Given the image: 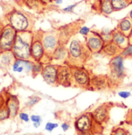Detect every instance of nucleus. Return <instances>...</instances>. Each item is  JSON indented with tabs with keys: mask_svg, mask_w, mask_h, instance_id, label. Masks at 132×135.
Returning <instances> with one entry per match:
<instances>
[{
	"mask_svg": "<svg viewBox=\"0 0 132 135\" xmlns=\"http://www.w3.org/2000/svg\"><path fill=\"white\" fill-rule=\"evenodd\" d=\"M34 34L32 31L17 32L12 52L16 59L31 60V45Z\"/></svg>",
	"mask_w": 132,
	"mask_h": 135,
	"instance_id": "f257e3e1",
	"label": "nucleus"
},
{
	"mask_svg": "<svg viewBox=\"0 0 132 135\" xmlns=\"http://www.w3.org/2000/svg\"><path fill=\"white\" fill-rule=\"evenodd\" d=\"M68 57L65 64L71 66H83L88 59V54H92L85 43H82L79 40L72 39L68 45Z\"/></svg>",
	"mask_w": 132,
	"mask_h": 135,
	"instance_id": "f03ea898",
	"label": "nucleus"
},
{
	"mask_svg": "<svg viewBox=\"0 0 132 135\" xmlns=\"http://www.w3.org/2000/svg\"><path fill=\"white\" fill-rule=\"evenodd\" d=\"M74 126L78 135H94L103 131V126L95 121L91 113H85L77 116Z\"/></svg>",
	"mask_w": 132,
	"mask_h": 135,
	"instance_id": "7ed1b4c3",
	"label": "nucleus"
},
{
	"mask_svg": "<svg viewBox=\"0 0 132 135\" xmlns=\"http://www.w3.org/2000/svg\"><path fill=\"white\" fill-rule=\"evenodd\" d=\"M8 20L9 25L17 32L32 31L33 23L31 22V20L30 19V17H28L27 15H26V13L21 11H13L9 14Z\"/></svg>",
	"mask_w": 132,
	"mask_h": 135,
	"instance_id": "20e7f679",
	"label": "nucleus"
},
{
	"mask_svg": "<svg viewBox=\"0 0 132 135\" xmlns=\"http://www.w3.org/2000/svg\"><path fill=\"white\" fill-rule=\"evenodd\" d=\"M110 80L111 86L116 82L122 80L125 76V67H124V57L119 54L111 58L110 61Z\"/></svg>",
	"mask_w": 132,
	"mask_h": 135,
	"instance_id": "39448f33",
	"label": "nucleus"
},
{
	"mask_svg": "<svg viewBox=\"0 0 132 135\" xmlns=\"http://www.w3.org/2000/svg\"><path fill=\"white\" fill-rule=\"evenodd\" d=\"M72 86L89 89L91 82V74L89 71L83 66H72Z\"/></svg>",
	"mask_w": 132,
	"mask_h": 135,
	"instance_id": "423d86ee",
	"label": "nucleus"
},
{
	"mask_svg": "<svg viewBox=\"0 0 132 135\" xmlns=\"http://www.w3.org/2000/svg\"><path fill=\"white\" fill-rule=\"evenodd\" d=\"M40 38L46 56L51 59L53 52L60 45L58 32L57 31L40 32Z\"/></svg>",
	"mask_w": 132,
	"mask_h": 135,
	"instance_id": "0eeeda50",
	"label": "nucleus"
},
{
	"mask_svg": "<svg viewBox=\"0 0 132 135\" xmlns=\"http://www.w3.org/2000/svg\"><path fill=\"white\" fill-rule=\"evenodd\" d=\"M17 35V31L9 24L3 27L0 35V48L2 52L12 51Z\"/></svg>",
	"mask_w": 132,
	"mask_h": 135,
	"instance_id": "6e6552de",
	"label": "nucleus"
},
{
	"mask_svg": "<svg viewBox=\"0 0 132 135\" xmlns=\"http://www.w3.org/2000/svg\"><path fill=\"white\" fill-rule=\"evenodd\" d=\"M85 45L92 54L100 53L103 49L105 41L102 38L99 32L91 31L90 33L85 37Z\"/></svg>",
	"mask_w": 132,
	"mask_h": 135,
	"instance_id": "1a4fd4ad",
	"label": "nucleus"
},
{
	"mask_svg": "<svg viewBox=\"0 0 132 135\" xmlns=\"http://www.w3.org/2000/svg\"><path fill=\"white\" fill-rule=\"evenodd\" d=\"M113 104L106 102L97 106L93 112H91L94 120L99 125L107 123L110 119V112Z\"/></svg>",
	"mask_w": 132,
	"mask_h": 135,
	"instance_id": "9d476101",
	"label": "nucleus"
},
{
	"mask_svg": "<svg viewBox=\"0 0 132 135\" xmlns=\"http://www.w3.org/2000/svg\"><path fill=\"white\" fill-rule=\"evenodd\" d=\"M57 85L63 87L72 86V70L71 66L67 64L58 66Z\"/></svg>",
	"mask_w": 132,
	"mask_h": 135,
	"instance_id": "9b49d317",
	"label": "nucleus"
},
{
	"mask_svg": "<svg viewBox=\"0 0 132 135\" xmlns=\"http://www.w3.org/2000/svg\"><path fill=\"white\" fill-rule=\"evenodd\" d=\"M31 60L37 62H41L44 58L45 57V51L41 41L40 34L36 35L34 34L32 45H31Z\"/></svg>",
	"mask_w": 132,
	"mask_h": 135,
	"instance_id": "f8f14e48",
	"label": "nucleus"
},
{
	"mask_svg": "<svg viewBox=\"0 0 132 135\" xmlns=\"http://www.w3.org/2000/svg\"><path fill=\"white\" fill-rule=\"evenodd\" d=\"M58 64L48 63L44 66V69L41 73V76L44 80L50 85H57V76Z\"/></svg>",
	"mask_w": 132,
	"mask_h": 135,
	"instance_id": "ddd939ff",
	"label": "nucleus"
},
{
	"mask_svg": "<svg viewBox=\"0 0 132 135\" xmlns=\"http://www.w3.org/2000/svg\"><path fill=\"white\" fill-rule=\"evenodd\" d=\"M111 87L110 80L108 75H93L91 77L90 87L91 90L102 91Z\"/></svg>",
	"mask_w": 132,
	"mask_h": 135,
	"instance_id": "4468645a",
	"label": "nucleus"
},
{
	"mask_svg": "<svg viewBox=\"0 0 132 135\" xmlns=\"http://www.w3.org/2000/svg\"><path fill=\"white\" fill-rule=\"evenodd\" d=\"M34 62L32 60L16 59L12 65V70L14 73L17 74H31Z\"/></svg>",
	"mask_w": 132,
	"mask_h": 135,
	"instance_id": "2eb2a0df",
	"label": "nucleus"
},
{
	"mask_svg": "<svg viewBox=\"0 0 132 135\" xmlns=\"http://www.w3.org/2000/svg\"><path fill=\"white\" fill-rule=\"evenodd\" d=\"M68 57V49L65 47V45L60 44L55 52L52 54V61L55 62V64L61 65L65 64L67 59Z\"/></svg>",
	"mask_w": 132,
	"mask_h": 135,
	"instance_id": "dca6fc26",
	"label": "nucleus"
},
{
	"mask_svg": "<svg viewBox=\"0 0 132 135\" xmlns=\"http://www.w3.org/2000/svg\"><path fill=\"white\" fill-rule=\"evenodd\" d=\"M112 41H113V43H115L122 50L124 49L125 48H127L129 45L128 37L126 36L122 32H120L117 29L113 30Z\"/></svg>",
	"mask_w": 132,
	"mask_h": 135,
	"instance_id": "f3484780",
	"label": "nucleus"
},
{
	"mask_svg": "<svg viewBox=\"0 0 132 135\" xmlns=\"http://www.w3.org/2000/svg\"><path fill=\"white\" fill-rule=\"evenodd\" d=\"M9 110V116L11 118H14L19 113V102L17 97L15 95H9L6 100V105Z\"/></svg>",
	"mask_w": 132,
	"mask_h": 135,
	"instance_id": "a211bd4d",
	"label": "nucleus"
},
{
	"mask_svg": "<svg viewBox=\"0 0 132 135\" xmlns=\"http://www.w3.org/2000/svg\"><path fill=\"white\" fill-rule=\"evenodd\" d=\"M122 52V49H120L115 43H113V41H110L107 42L104 45L103 50L101 51L100 53L104 54L105 56H107L109 57H113L115 56H117L119 54H120Z\"/></svg>",
	"mask_w": 132,
	"mask_h": 135,
	"instance_id": "6ab92c4d",
	"label": "nucleus"
},
{
	"mask_svg": "<svg viewBox=\"0 0 132 135\" xmlns=\"http://www.w3.org/2000/svg\"><path fill=\"white\" fill-rule=\"evenodd\" d=\"M117 29L128 37L132 30V20L129 17L121 19L118 22Z\"/></svg>",
	"mask_w": 132,
	"mask_h": 135,
	"instance_id": "aec40b11",
	"label": "nucleus"
},
{
	"mask_svg": "<svg viewBox=\"0 0 132 135\" xmlns=\"http://www.w3.org/2000/svg\"><path fill=\"white\" fill-rule=\"evenodd\" d=\"M97 6L99 13L107 16L110 15L114 12L110 0H99Z\"/></svg>",
	"mask_w": 132,
	"mask_h": 135,
	"instance_id": "412c9836",
	"label": "nucleus"
},
{
	"mask_svg": "<svg viewBox=\"0 0 132 135\" xmlns=\"http://www.w3.org/2000/svg\"><path fill=\"white\" fill-rule=\"evenodd\" d=\"M15 59H16V57L14 56L12 51L2 52V54L0 55V61L6 66H12L13 63L14 62Z\"/></svg>",
	"mask_w": 132,
	"mask_h": 135,
	"instance_id": "4be33fe9",
	"label": "nucleus"
},
{
	"mask_svg": "<svg viewBox=\"0 0 132 135\" xmlns=\"http://www.w3.org/2000/svg\"><path fill=\"white\" fill-rule=\"evenodd\" d=\"M114 11H120L127 8L131 3V0H110Z\"/></svg>",
	"mask_w": 132,
	"mask_h": 135,
	"instance_id": "5701e85b",
	"label": "nucleus"
},
{
	"mask_svg": "<svg viewBox=\"0 0 132 135\" xmlns=\"http://www.w3.org/2000/svg\"><path fill=\"white\" fill-rule=\"evenodd\" d=\"M113 30H110L107 28L103 29L99 31V34L102 37V38L103 39V41H105V44L107 42H110L112 41V38H113Z\"/></svg>",
	"mask_w": 132,
	"mask_h": 135,
	"instance_id": "b1692460",
	"label": "nucleus"
},
{
	"mask_svg": "<svg viewBox=\"0 0 132 135\" xmlns=\"http://www.w3.org/2000/svg\"><path fill=\"white\" fill-rule=\"evenodd\" d=\"M44 64L42 62H34V66H33V69H32V72L31 74L34 77H37L38 74H41L42 70L44 69Z\"/></svg>",
	"mask_w": 132,
	"mask_h": 135,
	"instance_id": "393cba45",
	"label": "nucleus"
},
{
	"mask_svg": "<svg viewBox=\"0 0 132 135\" xmlns=\"http://www.w3.org/2000/svg\"><path fill=\"white\" fill-rule=\"evenodd\" d=\"M128 130L121 127H113L110 132V135H128Z\"/></svg>",
	"mask_w": 132,
	"mask_h": 135,
	"instance_id": "a878e982",
	"label": "nucleus"
},
{
	"mask_svg": "<svg viewBox=\"0 0 132 135\" xmlns=\"http://www.w3.org/2000/svg\"><path fill=\"white\" fill-rule=\"evenodd\" d=\"M40 100H41V98L40 97L38 96V95H33V96L29 98V99H28L26 105H27V107L31 108V107L34 106L36 104H38Z\"/></svg>",
	"mask_w": 132,
	"mask_h": 135,
	"instance_id": "bb28decb",
	"label": "nucleus"
},
{
	"mask_svg": "<svg viewBox=\"0 0 132 135\" xmlns=\"http://www.w3.org/2000/svg\"><path fill=\"white\" fill-rule=\"evenodd\" d=\"M9 110L7 109L6 106H4L2 107L1 109H0V121H2V120H5L8 118H9Z\"/></svg>",
	"mask_w": 132,
	"mask_h": 135,
	"instance_id": "cd10ccee",
	"label": "nucleus"
},
{
	"mask_svg": "<svg viewBox=\"0 0 132 135\" xmlns=\"http://www.w3.org/2000/svg\"><path fill=\"white\" fill-rule=\"evenodd\" d=\"M120 54H121L124 58L131 57L132 56V44L131 45H129L127 48H125L124 49H123Z\"/></svg>",
	"mask_w": 132,
	"mask_h": 135,
	"instance_id": "c85d7f7f",
	"label": "nucleus"
},
{
	"mask_svg": "<svg viewBox=\"0 0 132 135\" xmlns=\"http://www.w3.org/2000/svg\"><path fill=\"white\" fill-rule=\"evenodd\" d=\"M58 127V124L55 123H51V122H47L45 125V130L48 132H52L55 128Z\"/></svg>",
	"mask_w": 132,
	"mask_h": 135,
	"instance_id": "c756f323",
	"label": "nucleus"
},
{
	"mask_svg": "<svg viewBox=\"0 0 132 135\" xmlns=\"http://www.w3.org/2000/svg\"><path fill=\"white\" fill-rule=\"evenodd\" d=\"M92 31V30H90V28H89V27H86V26H83V27H80V28H79L78 32H79V34H80V35H82V36L86 37V36L90 33V31Z\"/></svg>",
	"mask_w": 132,
	"mask_h": 135,
	"instance_id": "7c9ffc66",
	"label": "nucleus"
},
{
	"mask_svg": "<svg viewBox=\"0 0 132 135\" xmlns=\"http://www.w3.org/2000/svg\"><path fill=\"white\" fill-rule=\"evenodd\" d=\"M125 123L127 124L132 125V109H129L125 116Z\"/></svg>",
	"mask_w": 132,
	"mask_h": 135,
	"instance_id": "2f4dec72",
	"label": "nucleus"
},
{
	"mask_svg": "<svg viewBox=\"0 0 132 135\" xmlns=\"http://www.w3.org/2000/svg\"><path fill=\"white\" fill-rule=\"evenodd\" d=\"M118 95H119V97H120L121 98L127 99L129 97L131 96V93L130 91H121L118 92Z\"/></svg>",
	"mask_w": 132,
	"mask_h": 135,
	"instance_id": "473e14b6",
	"label": "nucleus"
},
{
	"mask_svg": "<svg viewBox=\"0 0 132 135\" xmlns=\"http://www.w3.org/2000/svg\"><path fill=\"white\" fill-rule=\"evenodd\" d=\"M19 119H20L22 121L26 122V123L29 122V120L30 119V117H29V116H28V114H27V113H23V112H22V113H19Z\"/></svg>",
	"mask_w": 132,
	"mask_h": 135,
	"instance_id": "72a5a7b5",
	"label": "nucleus"
},
{
	"mask_svg": "<svg viewBox=\"0 0 132 135\" xmlns=\"http://www.w3.org/2000/svg\"><path fill=\"white\" fill-rule=\"evenodd\" d=\"M77 5H78V3L72 4V5H70V6H66L65 8H64L62 10H63L64 12H65V13H71V12H72V11L74 10V9L77 6Z\"/></svg>",
	"mask_w": 132,
	"mask_h": 135,
	"instance_id": "f704fd0d",
	"label": "nucleus"
},
{
	"mask_svg": "<svg viewBox=\"0 0 132 135\" xmlns=\"http://www.w3.org/2000/svg\"><path fill=\"white\" fill-rule=\"evenodd\" d=\"M30 120L33 123H42V118L39 115H32L30 116Z\"/></svg>",
	"mask_w": 132,
	"mask_h": 135,
	"instance_id": "c9c22d12",
	"label": "nucleus"
},
{
	"mask_svg": "<svg viewBox=\"0 0 132 135\" xmlns=\"http://www.w3.org/2000/svg\"><path fill=\"white\" fill-rule=\"evenodd\" d=\"M70 128V125L68 123H66V122H64L62 124H61V129L63 130V131H65V132H66L68 129Z\"/></svg>",
	"mask_w": 132,
	"mask_h": 135,
	"instance_id": "e433bc0d",
	"label": "nucleus"
},
{
	"mask_svg": "<svg viewBox=\"0 0 132 135\" xmlns=\"http://www.w3.org/2000/svg\"><path fill=\"white\" fill-rule=\"evenodd\" d=\"M5 102H6V99L5 97L3 96L2 94H0V109L5 106Z\"/></svg>",
	"mask_w": 132,
	"mask_h": 135,
	"instance_id": "4c0bfd02",
	"label": "nucleus"
},
{
	"mask_svg": "<svg viewBox=\"0 0 132 135\" xmlns=\"http://www.w3.org/2000/svg\"><path fill=\"white\" fill-rule=\"evenodd\" d=\"M128 41H129V45H131L132 44V30H131V33H130V35H129V36H128Z\"/></svg>",
	"mask_w": 132,
	"mask_h": 135,
	"instance_id": "58836bf2",
	"label": "nucleus"
},
{
	"mask_svg": "<svg viewBox=\"0 0 132 135\" xmlns=\"http://www.w3.org/2000/svg\"><path fill=\"white\" fill-rule=\"evenodd\" d=\"M40 124H41V123H33V125L35 128H38L40 126Z\"/></svg>",
	"mask_w": 132,
	"mask_h": 135,
	"instance_id": "ea45409f",
	"label": "nucleus"
},
{
	"mask_svg": "<svg viewBox=\"0 0 132 135\" xmlns=\"http://www.w3.org/2000/svg\"><path fill=\"white\" fill-rule=\"evenodd\" d=\"M43 3H45V4H47V3H50L52 2V0H40Z\"/></svg>",
	"mask_w": 132,
	"mask_h": 135,
	"instance_id": "a19ab883",
	"label": "nucleus"
},
{
	"mask_svg": "<svg viewBox=\"0 0 132 135\" xmlns=\"http://www.w3.org/2000/svg\"><path fill=\"white\" fill-rule=\"evenodd\" d=\"M55 3L57 5H60L62 3V0H55Z\"/></svg>",
	"mask_w": 132,
	"mask_h": 135,
	"instance_id": "79ce46f5",
	"label": "nucleus"
},
{
	"mask_svg": "<svg viewBox=\"0 0 132 135\" xmlns=\"http://www.w3.org/2000/svg\"><path fill=\"white\" fill-rule=\"evenodd\" d=\"M128 17H130V19L132 20V9L130 11V13H129V15H128Z\"/></svg>",
	"mask_w": 132,
	"mask_h": 135,
	"instance_id": "37998d69",
	"label": "nucleus"
},
{
	"mask_svg": "<svg viewBox=\"0 0 132 135\" xmlns=\"http://www.w3.org/2000/svg\"><path fill=\"white\" fill-rule=\"evenodd\" d=\"M2 49H1V48H0V55L2 54Z\"/></svg>",
	"mask_w": 132,
	"mask_h": 135,
	"instance_id": "c03bdc74",
	"label": "nucleus"
},
{
	"mask_svg": "<svg viewBox=\"0 0 132 135\" xmlns=\"http://www.w3.org/2000/svg\"><path fill=\"white\" fill-rule=\"evenodd\" d=\"M128 135H132V133H128Z\"/></svg>",
	"mask_w": 132,
	"mask_h": 135,
	"instance_id": "a18cd8bd",
	"label": "nucleus"
},
{
	"mask_svg": "<svg viewBox=\"0 0 132 135\" xmlns=\"http://www.w3.org/2000/svg\"><path fill=\"white\" fill-rule=\"evenodd\" d=\"M58 135H62V134H58Z\"/></svg>",
	"mask_w": 132,
	"mask_h": 135,
	"instance_id": "49530a36",
	"label": "nucleus"
},
{
	"mask_svg": "<svg viewBox=\"0 0 132 135\" xmlns=\"http://www.w3.org/2000/svg\"><path fill=\"white\" fill-rule=\"evenodd\" d=\"M23 135H27V134H23Z\"/></svg>",
	"mask_w": 132,
	"mask_h": 135,
	"instance_id": "de8ad7c7",
	"label": "nucleus"
}]
</instances>
